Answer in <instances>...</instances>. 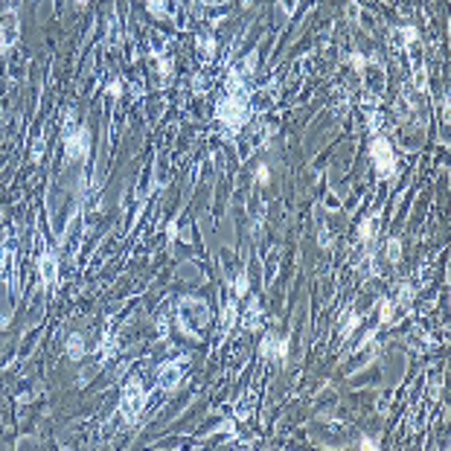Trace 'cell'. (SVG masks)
Wrapping results in <instances>:
<instances>
[{
	"label": "cell",
	"mask_w": 451,
	"mask_h": 451,
	"mask_svg": "<svg viewBox=\"0 0 451 451\" xmlns=\"http://www.w3.org/2000/svg\"><path fill=\"white\" fill-rule=\"evenodd\" d=\"M376 233H379V216H370V219L361 221V227H358V239L370 245L373 239H376Z\"/></svg>",
	"instance_id": "8"
},
{
	"label": "cell",
	"mask_w": 451,
	"mask_h": 451,
	"mask_svg": "<svg viewBox=\"0 0 451 451\" xmlns=\"http://www.w3.org/2000/svg\"><path fill=\"white\" fill-rule=\"evenodd\" d=\"M259 320H262V309L256 306V303H250V309H247V315H245V329H253L259 326Z\"/></svg>",
	"instance_id": "10"
},
{
	"label": "cell",
	"mask_w": 451,
	"mask_h": 451,
	"mask_svg": "<svg viewBox=\"0 0 451 451\" xmlns=\"http://www.w3.org/2000/svg\"><path fill=\"white\" fill-rule=\"evenodd\" d=\"M297 3H300V0H280V9L286 15H294L297 12Z\"/></svg>",
	"instance_id": "24"
},
{
	"label": "cell",
	"mask_w": 451,
	"mask_h": 451,
	"mask_svg": "<svg viewBox=\"0 0 451 451\" xmlns=\"http://www.w3.org/2000/svg\"><path fill=\"white\" fill-rule=\"evenodd\" d=\"M387 259L390 262L402 259V242H399V239H390V242H387Z\"/></svg>",
	"instance_id": "16"
},
{
	"label": "cell",
	"mask_w": 451,
	"mask_h": 451,
	"mask_svg": "<svg viewBox=\"0 0 451 451\" xmlns=\"http://www.w3.org/2000/svg\"><path fill=\"white\" fill-rule=\"evenodd\" d=\"M399 32H402V38H405V47H413V41L419 38V29L416 27H402Z\"/></svg>",
	"instance_id": "17"
},
{
	"label": "cell",
	"mask_w": 451,
	"mask_h": 451,
	"mask_svg": "<svg viewBox=\"0 0 451 451\" xmlns=\"http://www.w3.org/2000/svg\"><path fill=\"white\" fill-rule=\"evenodd\" d=\"M247 99H250V91H239V94H227L224 99H219V105H216L219 123L224 125L227 131H233V134H236V131L247 123V117H250Z\"/></svg>",
	"instance_id": "1"
},
{
	"label": "cell",
	"mask_w": 451,
	"mask_h": 451,
	"mask_svg": "<svg viewBox=\"0 0 451 451\" xmlns=\"http://www.w3.org/2000/svg\"><path fill=\"white\" fill-rule=\"evenodd\" d=\"M288 346H291V338L286 335L283 341H277V349H274V355L280 358V361H286V358H288Z\"/></svg>",
	"instance_id": "18"
},
{
	"label": "cell",
	"mask_w": 451,
	"mask_h": 451,
	"mask_svg": "<svg viewBox=\"0 0 451 451\" xmlns=\"http://www.w3.org/2000/svg\"><path fill=\"white\" fill-rule=\"evenodd\" d=\"M379 317H382V323H390V320H393V303L387 300V297L379 300Z\"/></svg>",
	"instance_id": "14"
},
{
	"label": "cell",
	"mask_w": 451,
	"mask_h": 451,
	"mask_svg": "<svg viewBox=\"0 0 451 451\" xmlns=\"http://www.w3.org/2000/svg\"><path fill=\"white\" fill-rule=\"evenodd\" d=\"M38 274H41V283L44 288L55 286V280H58V256H55L53 250H47L38 262Z\"/></svg>",
	"instance_id": "6"
},
{
	"label": "cell",
	"mask_w": 451,
	"mask_h": 451,
	"mask_svg": "<svg viewBox=\"0 0 451 451\" xmlns=\"http://www.w3.org/2000/svg\"><path fill=\"white\" fill-rule=\"evenodd\" d=\"M349 64H352V70L364 73V67H367V58H364L361 53H349Z\"/></svg>",
	"instance_id": "20"
},
{
	"label": "cell",
	"mask_w": 451,
	"mask_h": 451,
	"mask_svg": "<svg viewBox=\"0 0 451 451\" xmlns=\"http://www.w3.org/2000/svg\"><path fill=\"white\" fill-rule=\"evenodd\" d=\"M410 297H413V288H410V286H402V303H410Z\"/></svg>",
	"instance_id": "31"
},
{
	"label": "cell",
	"mask_w": 451,
	"mask_h": 451,
	"mask_svg": "<svg viewBox=\"0 0 451 451\" xmlns=\"http://www.w3.org/2000/svg\"><path fill=\"white\" fill-rule=\"evenodd\" d=\"M236 315H239L236 303H227V309H224V317H221V332H230V326L236 323Z\"/></svg>",
	"instance_id": "12"
},
{
	"label": "cell",
	"mask_w": 451,
	"mask_h": 451,
	"mask_svg": "<svg viewBox=\"0 0 451 451\" xmlns=\"http://www.w3.org/2000/svg\"><path fill=\"white\" fill-rule=\"evenodd\" d=\"M146 387H143V382L140 379H131V382L123 387V399H120V413L125 416V422L134 425L137 419H140V413H143V408H146Z\"/></svg>",
	"instance_id": "2"
},
{
	"label": "cell",
	"mask_w": 451,
	"mask_h": 451,
	"mask_svg": "<svg viewBox=\"0 0 451 451\" xmlns=\"http://www.w3.org/2000/svg\"><path fill=\"white\" fill-rule=\"evenodd\" d=\"M67 355H70V361H82L84 358V338L82 335H70L67 338Z\"/></svg>",
	"instance_id": "9"
},
{
	"label": "cell",
	"mask_w": 451,
	"mask_h": 451,
	"mask_svg": "<svg viewBox=\"0 0 451 451\" xmlns=\"http://www.w3.org/2000/svg\"><path fill=\"white\" fill-rule=\"evenodd\" d=\"M250 3H253V0H242V6H245V9H247V6H250Z\"/></svg>",
	"instance_id": "32"
},
{
	"label": "cell",
	"mask_w": 451,
	"mask_h": 451,
	"mask_svg": "<svg viewBox=\"0 0 451 451\" xmlns=\"http://www.w3.org/2000/svg\"><path fill=\"white\" fill-rule=\"evenodd\" d=\"M358 323H361V315H358V312H349V317L343 320V329H341V335H343V338H346L349 332H355V329H358Z\"/></svg>",
	"instance_id": "15"
},
{
	"label": "cell",
	"mask_w": 451,
	"mask_h": 451,
	"mask_svg": "<svg viewBox=\"0 0 451 451\" xmlns=\"http://www.w3.org/2000/svg\"><path fill=\"white\" fill-rule=\"evenodd\" d=\"M247 288H250V277H247V271H239V277H236V286H233L236 297H245Z\"/></svg>",
	"instance_id": "13"
},
{
	"label": "cell",
	"mask_w": 451,
	"mask_h": 451,
	"mask_svg": "<svg viewBox=\"0 0 451 451\" xmlns=\"http://www.w3.org/2000/svg\"><path fill=\"white\" fill-rule=\"evenodd\" d=\"M64 154H67V160H84L87 157V151H91V131L79 125L76 131H67L64 134Z\"/></svg>",
	"instance_id": "4"
},
{
	"label": "cell",
	"mask_w": 451,
	"mask_h": 451,
	"mask_svg": "<svg viewBox=\"0 0 451 451\" xmlns=\"http://www.w3.org/2000/svg\"><path fill=\"white\" fill-rule=\"evenodd\" d=\"M346 18H349V21H358V3H349V6H346Z\"/></svg>",
	"instance_id": "29"
},
{
	"label": "cell",
	"mask_w": 451,
	"mask_h": 451,
	"mask_svg": "<svg viewBox=\"0 0 451 451\" xmlns=\"http://www.w3.org/2000/svg\"><path fill=\"white\" fill-rule=\"evenodd\" d=\"M108 96H117V99H120V96H123V82H111L108 84Z\"/></svg>",
	"instance_id": "26"
},
{
	"label": "cell",
	"mask_w": 451,
	"mask_h": 451,
	"mask_svg": "<svg viewBox=\"0 0 451 451\" xmlns=\"http://www.w3.org/2000/svg\"><path fill=\"white\" fill-rule=\"evenodd\" d=\"M166 236H169V245L178 239V221H169V227H166Z\"/></svg>",
	"instance_id": "25"
},
{
	"label": "cell",
	"mask_w": 451,
	"mask_h": 451,
	"mask_svg": "<svg viewBox=\"0 0 451 451\" xmlns=\"http://www.w3.org/2000/svg\"><path fill=\"white\" fill-rule=\"evenodd\" d=\"M169 73H172V61L166 58V61H160V76H163V79H169Z\"/></svg>",
	"instance_id": "30"
},
{
	"label": "cell",
	"mask_w": 451,
	"mask_h": 451,
	"mask_svg": "<svg viewBox=\"0 0 451 451\" xmlns=\"http://www.w3.org/2000/svg\"><path fill=\"white\" fill-rule=\"evenodd\" d=\"M198 47H201V53H204V55L216 53V41H213V38H198Z\"/></svg>",
	"instance_id": "23"
},
{
	"label": "cell",
	"mask_w": 451,
	"mask_h": 451,
	"mask_svg": "<svg viewBox=\"0 0 451 451\" xmlns=\"http://www.w3.org/2000/svg\"><path fill=\"white\" fill-rule=\"evenodd\" d=\"M274 349H277V338H274V335H268V338L262 341V355L271 358V355H274Z\"/></svg>",
	"instance_id": "22"
},
{
	"label": "cell",
	"mask_w": 451,
	"mask_h": 451,
	"mask_svg": "<svg viewBox=\"0 0 451 451\" xmlns=\"http://www.w3.org/2000/svg\"><path fill=\"white\" fill-rule=\"evenodd\" d=\"M256 181H259L262 187H268V181H271V169H268L265 163L256 166Z\"/></svg>",
	"instance_id": "21"
},
{
	"label": "cell",
	"mask_w": 451,
	"mask_h": 451,
	"mask_svg": "<svg viewBox=\"0 0 451 451\" xmlns=\"http://www.w3.org/2000/svg\"><path fill=\"white\" fill-rule=\"evenodd\" d=\"M84 3H87V0H76V6H84Z\"/></svg>",
	"instance_id": "33"
},
{
	"label": "cell",
	"mask_w": 451,
	"mask_h": 451,
	"mask_svg": "<svg viewBox=\"0 0 451 451\" xmlns=\"http://www.w3.org/2000/svg\"><path fill=\"white\" fill-rule=\"evenodd\" d=\"M413 84L419 87V94L428 91V70H425V64H416V67H413Z\"/></svg>",
	"instance_id": "11"
},
{
	"label": "cell",
	"mask_w": 451,
	"mask_h": 451,
	"mask_svg": "<svg viewBox=\"0 0 451 451\" xmlns=\"http://www.w3.org/2000/svg\"><path fill=\"white\" fill-rule=\"evenodd\" d=\"M184 367H187V361H184V358L169 361V364H163V367H157V384H160L163 390H172V387L184 379Z\"/></svg>",
	"instance_id": "5"
},
{
	"label": "cell",
	"mask_w": 451,
	"mask_h": 451,
	"mask_svg": "<svg viewBox=\"0 0 451 451\" xmlns=\"http://www.w3.org/2000/svg\"><path fill=\"white\" fill-rule=\"evenodd\" d=\"M358 445H361V448H364V451H370V448H379V442H376V439H373V437H361V442H358Z\"/></svg>",
	"instance_id": "27"
},
{
	"label": "cell",
	"mask_w": 451,
	"mask_h": 451,
	"mask_svg": "<svg viewBox=\"0 0 451 451\" xmlns=\"http://www.w3.org/2000/svg\"><path fill=\"white\" fill-rule=\"evenodd\" d=\"M15 38H18V18H15V12H9L0 18V53H6Z\"/></svg>",
	"instance_id": "7"
},
{
	"label": "cell",
	"mask_w": 451,
	"mask_h": 451,
	"mask_svg": "<svg viewBox=\"0 0 451 451\" xmlns=\"http://www.w3.org/2000/svg\"><path fill=\"white\" fill-rule=\"evenodd\" d=\"M146 6H149V12L154 15V18H163V15H166L163 0H146Z\"/></svg>",
	"instance_id": "19"
},
{
	"label": "cell",
	"mask_w": 451,
	"mask_h": 451,
	"mask_svg": "<svg viewBox=\"0 0 451 451\" xmlns=\"http://www.w3.org/2000/svg\"><path fill=\"white\" fill-rule=\"evenodd\" d=\"M317 242H320V247H329V245H332V233L320 230V239H317Z\"/></svg>",
	"instance_id": "28"
},
{
	"label": "cell",
	"mask_w": 451,
	"mask_h": 451,
	"mask_svg": "<svg viewBox=\"0 0 451 451\" xmlns=\"http://www.w3.org/2000/svg\"><path fill=\"white\" fill-rule=\"evenodd\" d=\"M370 154H373V163H376L379 178H393V175H396V154H393L390 140L376 137V140L370 143Z\"/></svg>",
	"instance_id": "3"
}]
</instances>
